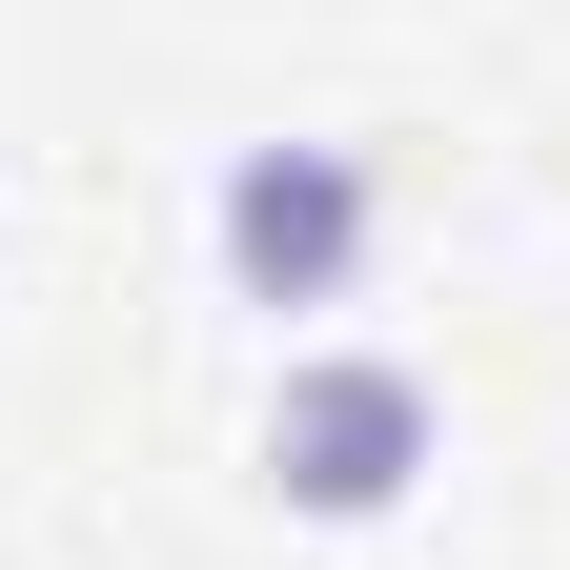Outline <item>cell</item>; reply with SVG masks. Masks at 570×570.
<instances>
[{
    "instance_id": "obj_1",
    "label": "cell",
    "mask_w": 570,
    "mask_h": 570,
    "mask_svg": "<svg viewBox=\"0 0 570 570\" xmlns=\"http://www.w3.org/2000/svg\"><path fill=\"white\" fill-rule=\"evenodd\" d=\"M265 510H306V530H387L428 469H449V387L407 367V346H285L265 367Z\"/></svg>"
},
{
    "instance_id": "obj_2",
    "label": "cell",
    "mask_w": 570,
    "mask_h": 570,
    "mask_svg": "<svg viewBox=\"0 0 570 570\" xmlns=\"http://www.w3.org/2000/svg\"><path fill=\"white\" fill-rule=\"evenodd\" d=\"M204 265H225V306H265V326L367 306V265H387V164H367V142H225Z\"/></svg>"
}]
</instances>
